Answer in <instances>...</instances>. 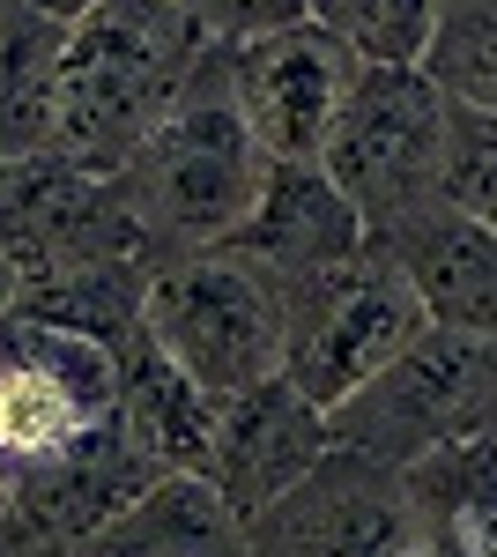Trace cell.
<instances>
[{"label":"cell","instance_id":"2e32d148","mask_svg":"<svg viewBox=\"0 0 497 557\" xmlns=\"http://www.w3.org/2000/svg\"><path fill=\"white\" fill-rule=\"evenodd\" d=\"M423 67L438 75V89H446L453 104H475V112H490V120H497V0L446 8L438 45H431Z\"/></svg>","mask_w":497,"mask_h":557},{"label":"cell","instance_id":"6da1fadb","mask_svg":"<svg viewBox=\"0 0 497 557\" xmlns=\"http://www.w3.org/2000/svg\"><path fill=\"white\" fill-rule=\"evenodd\" d=\"M215 52L171 0H104L60 45V157L120 172Z\"/></svg>","mask_w":497,"mask_h":557},{"label":"cell","instance_id":"ac0fdd59","mask_svg":"<svg viewBox=\"0 0 497 557\" xmlns=\"http://www.w3.org/2000/svg\"><path fill=\"white\" fill-rule=\"evenodd\" d=\"M208 45H252V38H275V30H290L305 23V0H171Z\"/></svg>","mask_w":497,"mask_h":557},{"label":"cell","instance_id":"30bf717a","mask_svg":"<svg viewBox=\"0 0 497 557\" xmlns=\"http://www.w3.org/2000/svg\"><path fill=\"white\" fill-rule=\"evenodd\" d=\"M327 454H334L327 409H312L290 380H268V386H252V394L215 401V438H208L201 475L223 491V506L252 528L275 498H290Z\"/></svg>","mask_w":497,"mask_h":557},{"label":"cell","instance_id":"ffe728a7","mask_svg":"<svg viewBox=\"0 0 497 557\" xmlns=\"http://www.w3.org/2000/svg\"><path fill=\"white\" fill-rule=\"evenodd\" d=\"M0 513H8V469H0Z\"/></svg>","mask_w":497,"mask_h":557},{"label":"cell","instance_id":"8992f818","mask_svg":"<svg viewBox=\"0 0 497 557\" xmlns=\"http://www.w3.org/2000/svg\"><path fill=\"white\" fill-rule=\"evenodd\" d=\"M126 357L83 327H60L38 312L0 320V469L15 475L75 454L89 431L120 424Z\"/></svg>","mask_w":497,"mask_h":557},{"label":"cell","instance_id":"4fadbf2b","mask_svg":"<svg viewBox=\"0 0 497 557\" xmlns=\"http://www.w3.org/2000/svg\"><path fill=\"white\" fill-rule=\"evenodd\" d=\"M120 431L134 438V454H141L157 475H201L208 469V438H215V394H201L164 349L141 335V343L126 349Z\"/></svg>","mask_w":497,"mask_h":557},{"label":"cell","instance_id":"5bb4252c","mask_svg":"<svg viewBox=\"0 0 497 557\" xmlns=\"http://www.w3.org/2000/svg\"><path fill=\"white\" fill-rule=\"evenodd\" d=\"M60 45L67 30L0 0V164L60 149Z\"/></svg>","mask_w":497,"mask_h":557},{"label":"cell","instance_id":"5b68a950","mask_svg":"<svg viewBox=\"0 0 497 557\" xmlns=\"http://www.w3.org/2000/svg\"><path fill=\"white\" fill-rule=\"evenodd\" d=\"M446 112L453 97L438 89L431 67H364L327 141V178L364 215L372 246L401 238L415 215H431L446 194Z\"/></svg>","mask_w":497,"mask_h":557},{"label":"cell","instance_id":"277c9868","mask_svg":"<svg viewBox=\"0 0 497 557\" xmlns=\"http://www.w3.org/2000/svg\"><path fill=\"white\" fill-rule=\"evenodd\" d=\"M327 424L341 454H364L394 475H409L415 461L446 454L460 438H490L497 343H475V335H453L431 320L394 364H378L341 409H327Z\"/></svg>","mask_w":497,"mask_h":557},{"label":"cell","instance_id":"8fae6325","mask_svg":"<svg viewBox=\"0 0 497 557\" xmlns=\"http://www.w3.org/2000/svg\"><path fill=\"white\" fill-rule=\"evenodd\" d=\"M364 246H372V231L349 209V194L327 178V164H275L260 186V209L231 238V253L252 260L275 290H297L341 260H357Z\"/></svg>","mask_w":497,"mask_h":557},{"label":"cell","instance_id":"9c48e42d","mask_svg":"<svg viewBox=\"0 0 497 557\" xmlns=\"http://www.w3.org/2000/svg\"><path fill=\"white\" fill-rule=\"evenodd\" d=\"M246 535L252 557H415L401 475L364 461V454H341V446L290 498H275Z\"/></svg>","mask_w":497,"mask_h":557},{"label":"cell","instance_id":"e0dca14e","mask_svg":"<svg viewBox=\"0 0 497 557\" xmlns=\"http://www.w3.org/2000/svg\"><path fill=\"white\" fill-rule=\"evenodd\" d=\"M446 209L497 231V120L475 104L446 112V178H438Z\"/></svg>","mask_w":497,"mask_h":557},{"label":"cell","instance_id":"7a4b0ae2","mask_svg":"<svg viewBox=\"0 0 497 557\" xmlns=\"http://www.w3.org/2000/svg\"><path fill=\"white\" fill-rule=\"evenodd\" d=\"M268 172H275V157H268L260 134L246 127V112H238V97H231L223 52L201 67V83L171 104L164 127L120 164L134 223H141L157 268L178 260V253L231 246V238L246 231V215L260 209Z\"/></svg>","mask_w":497,"mask_h":557},{"label":"cell","instance_id":"3957f363","mask_svg":"<svg viewBox=\"0 0 497 557\" xmlns=\"http://www.w3.org/2000/svg\"><path fill=\"white\" fill-rule=\"evenodd\" d=\"M141 335L164 349L201 394L231 401V394L283 380L290 305L252 260H238L231 246H208V253H178L149 275Z\"/></svg>","mask_w":497,"mask_h":557},{"label":"cell","instance_id":"d6986e66","mask_svg":"<svg viewBox=\"0 0 497 557\" xmlns=\"http://www.w3.org/2000/svg\"><path fill=\"white\" fill-rule=\"evenodd\" d=\"M8 8L38 15V23H52V30H83V23L97 15V8H104V0H8Z\"/></svg>","mask_w":497,"mask_h":557},{"label":"cell","instance_id":"7c38bea8","mask_svg":"<svg viewBox=\"0 0 497 557\" xmlns=\"http://www.w3.org/2000/svg\"><path fill=\"white\" fill-rule=\"evenodd\" d=\"M386 253L401 260V275L415 283V298L438 327L497 343V231H483V223H468L438 201L401 238H386Z\"/></svg>","mask_w":497,"mask_h":557},{"label":"cell","instance_id":"9a60e30c","mask_svg":"<svg viewBox=\"0 0 497 557\" xmlns=\"http://www.w3.org/2000/svg\"><path fill=\"white\" fill-rule=\"evenodd\" d=\"M305 23L349 45L364 67H423L446 23V0H305Z\"/></svg>","mask_w":497,"mask_h":557},{"label":"cell","instance_id":"ba28073f","mask_svg":"<svg viewBox=\"0 0 497 557\" xmlns=\"http://www.w3.org/2000/svg\"><path fill=\"white\" fill-rule=\"evenodd\" d=\"M223 67H231V97H238L246 127L260 134V149L275 164H320L334 120L364 75V60L349 45H334L320 23H290L275 38L231 45Z\"/></svg>","mask_w":497,"mask_h":557},{"label":"cell","instance_id":"52a82bcc","mask_svg":"<svg viewBox=\"0 0 497 557\" xmlns=\"http://www.w3.org/2000/svg\"><path fill=\"white\" fill-rule=\"evenodd\" d=\"M283 305H290L283 380H290L312 409H341L378 364H394V357L431 327L415 283L401 275V260L386 253V246H364L357 260H341L327 275L283 290Z\"/></svg>","mask_w":497,"mask_h":557}]
</instances>
